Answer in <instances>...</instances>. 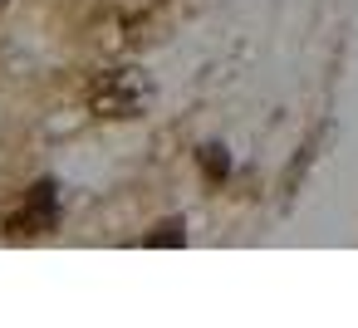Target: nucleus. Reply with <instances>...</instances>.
Here are the masks:
<instances>
[{
    "label": "nucleus",
    "mask_w": 358,
    "mask_h": 328,
    "mask_svg": "<svg viewBox=\"0 0 358 328\" xmlns=\"http://www.w3.org/2000/svg\"><path fill=\"white\" fill-rule=\"evenodd\" d=\"M167 15V0H99V10L89 15V50L103 59H123L157 40Z\"/></svg>",
    "instance_id": "nucleus-1"
},
{
    "label": "nucleus",
    "mask_w": 358,
    "mask_h": 328,
    "mask_svg": "<svg viewBox=\"0 0 358 328\" xmlns=\"http://www.w3.org/2000/svg\"><path fill=\"white\" fill-rule=\"evenodd\" d=\"M84 98H89V108L99 118H138L148 108V98H152V84L133 64H108V69H99L89 79Z\"/></svg>",
    "instance_id": "nucleus-2"
},
{
    "label": "nucleus",
    "mask_w": 358,
    "mask_h": 328,
    "mask_svg": "<svg viewBox=\"0 0 358 328\" xmlns=\"http://www.w3.org/2000/svg\"><path fill=\"white\" fill-rule=\"evenodd\" d=\"M59 225V191L55 181H35L20 191V201L6 211V235L30 240V235H50Z\"/></svg>",
    "instance_id": "nucleus-3"
},
{
    "label": "nucleus",
    "mask_w": 358,
    "mask_h": 328,
    "mask_svg": "<svg viewBox=\"0 0 358 328\" xmlns=\"http://www.w3.org/2000/svg\"><path fill=\"white\" fill-rule=\"evenodd\" d=\"M148 245H182V221H162V225L148 235Z\"/></svg>",
    "instance_id": "nucleus-4"
},
{
    "label": "nucleus",
    "mask_w": 358,
    "mask_h": 328,
    "mask_svg": "<svg viewBox=\"0 0 358 328\" xmlns=\"http://www.w3.org/2000/svg\"><path fill=\"white\" fill-rule=\"evenodd\" d=\"M0 10H6V0H0Z\"/></svg>",
    "instance_id": "nucleus-5"
}]
</instances>
